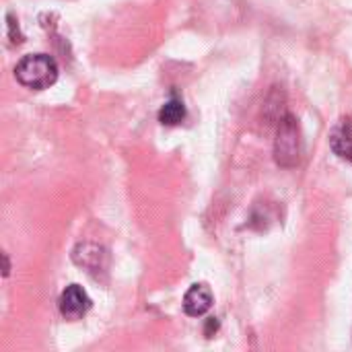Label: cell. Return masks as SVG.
<instances>
[{
    "label": "cell",
    "mask_w": 352,
    "mask_h": 352,
    "mask_svg": "<svg viewBox=\"0 0 352 352\" xmlns=\"http://www.w3.org/2000/svg\"><path fill=\"white\" fill-rule=\"evenodd\" d=\"M212 303H214V297H212L210 287L204 285V283H198V285H192L190 291L186 293V297H184V311L190 318H202L204 314L210 311Z\"/></svg>",
    "instance_id": "cell-4"
},
{
    "label": "cell",
    "mask_w": 352,
    "mask_h": 352,
    "mask_svg": "<svg viewBox=\"0 0 352 352\" xmlns=\"http://www.w3.org/2000/svg\"><path fill=\"white\" fill-rule=\"evenodd\" d=\"M301 153H303V142H301L299 124L291 113H287L285 118H280V124H278V134L274 142V159L280 167L291 169L299 165Z\"/></svg>",
    "instance_id": "cell-2"
},
{
    "label": "cell",
    "mask_w": 352,
    "mask_h": 352,
    "mask_svg": "<svg viewBox=\"0 0 352 352\" xmlns=\"http://www.w3.org/2000/svg\"><path fill=\"white\" fill-rule=\"evenodd\" d=\"M330 146L332 151L344 159V161H351L352 163V120L346 118L342 120L330 134Z\"/></svg>",
    "instance_id": "cell-5"
},
{
    "label": "cell",
    "mask_w": 352,
    "mask_h": 352,
    "mask_svg": "<svg viewBox=\"0 0 352 352\" xmlns=\"http://www.w3.org/2000/svg\"><path fill=\"white\" fill-rule=\"evenodd\" d=\"M186 120V105L184 101L173 93L169 101H165V105L159 109V122L163 126H179Z\"/></svg>",
    "instance_id": "cell-6"
},
{
    "label": "cell",
    "mask_w": 352,
    "mask_h": 352,
    "mask_svg": "<svg viewBox=\"0 0 352 352\" xmlns=\"http://www.w3.org/2000/svg\"><path fill=\"white\" fill-rule=\"evenodd\" d=\"M58 64L50 54H29L23 56L14 66L16 80L33 91L50 89L58 80Z\"/></svg>",
    "instance_id": "cell-1"
},
{
    "label": "cell",
    "mask_w": 352,
    "mask_h": 352,
    "mask_svg": "<svg viewBox=\"0 0 352 352\" xmlns=\"http://www.w3.org/2000/svg\"><path fill=\"white\" fill-rule=\"evenodd\" d=\"M10 274V262H8V256L4 254V278Z\"/></svg>",
    "instance_id": "cell-9"
},
{
    "label": "cell",
    "mask_w": 352,
    "mask_h": 352,
    "mask_svg": "<svg viewBox=\"0 0 352 352\" xmlns=\"http://www.w3.org/2000/svg\"><path fill=\"white\" fill-rule=\"evenodd\" d=\"M58 309L64 320L76 322V320L85 318L87 311L91 309V299L80 285H70L62 291V295L58 299Z\"/></svg>",
    "instance_id": "cell-3"
},
{
    "label": "cell",
    "mask_w": 352,
    "mask_h": 352,
    "mask_svg": "<svg viewBox=\"0 0 352 352\" xmlns=\"http://www.w3.org/2000/svg\"><path fill=\"white\" fill-rule=\"evenodd\" d=\"M219 330V320L217 318H208L206 320V328H204V334L210 338V336H214V332Z\"/></svg>",
    "instance_id": "cell-8"
},
{
    "label": "cell",
    "mask_w": 352,
    "mask_h": 352,
    "mask_svg": "<svg viewBox=\"0 0 352 352\" xmlns=\"http://www.w3.org/2000/svg\"><path fill=\"white\" fill-rule=\"evenodd\" d=\"M16 23H19V21L8 12V14H6V27H8V39H10V43H21V41H23V35H21Z\"/></svg>",
    "instance_id": "cell-7"
}]
</instances>
